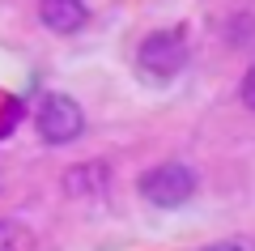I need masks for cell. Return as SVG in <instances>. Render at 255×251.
<instances>
[{"label":"cell","mask_w":255,"mask_h":251,"mask_svg":"<svg viewBox=\"0 0 255 251\" xmlns=\"http://www.w3.org/2000/svg\"><path fill=\"white\" fill-rule=\"evenodd\" d=\"M140 196L153 209H183L196 196V171L183 162H162L140 179Z\"/></svg>","instance_id":"obj_1"},{"label":"cell","mask_w":255,"mask_h":251,"mask_svg":"<svg viewBox=\"0 0 255 251\" xmlns=\"http://www.w3.org/2000/svg\"><path fill=\"white\" fill-rule=\"evenodd\" d=\"M34 128L47 145H68L85 132V115L68 94H47L34 111Z\"/></svg>","instance_id":"obj_2"},{"label":"cell","mask_w":255,"mask_h":251,"mask_svg":"<svg viewBox=\"0 0 255 251\" xmlns=\"http://www.w3.org/2000/svg\"><path fill=\"white\" fill-rule=\"evenodd\" d=\"M136 60L149 77H174L187 64V38H183V30H157L140 43Z\"/></svg>","instance_id":"obj_3"},{"label":"cell","mask_w":255,"mask_h":251,"mask_svg":"<svg viewBox=\"0 0 255 251\" xmlns=\"http://www.w3.org/2000/svg\"><path fill=\"white\" fill-rule=\"evenodd\" d=\"M38 17L55 34H77L90 17V9H85V0H38Z\"/></svg>","instance_id":"obj_4"},{"label":"cell","mask_w":255,"mask_h":251,"mask_svg":"<svg viewBox=\"0 0 255 251\" xmlns=\"http://www.w3.org/2000/svg\"><path fill=\"white\" fill-rule=\"evenodd\" d=\"M107 166H102V162H85V166H77V171H68V179H64V188L68 192H77V196H81V192H102L107 188Z\"/></svg>","instance_id":"obj_5"},{"label":"cell","mask_w":255,"mask_h":251,"mask_svg":"<svg viewBox=\"0 0 255 251\" xmlns=\"http://www.w3.org/2000/svg\"><path fill=\"white\" fill-rule=\"evenodd\" d=\"M238 98H243V107H247V111H255V64L247 68L243 85H238Z\"/></svg>","instance_id":"obj_6"},{"label":"cell","mask_w":255,"mask_h":251,"mask_svg":"<svg viewBox=\"0 0 255 251\" xmlns=\"http://www.w3.org/2000/svg\"><path fill=\"white\" fill-rule=\"evenodd\" d=\"M204 251H247V243H238V239H226V243H213V247H204Z\"/></svg>","instance_id":"obj_7"}]
</instances>
